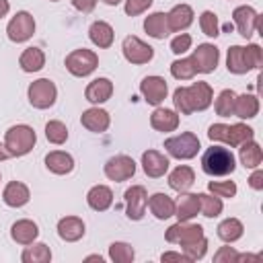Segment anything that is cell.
<instances>
[{"instance_id":"38","label":"cell","mask_w":263,"mask_h":263,"mask_svg":"<svg viewBox=\"0 0 263 263\" xmlns=\"http://www.w3.org/2000/svg\"><path fill=\"white\" fill-rule=\"evenodd\" d=\"M136 257V251L129 242H123V240H115L109 245V259L113 263H132Z\"/></svg>"},{"instance_id":"57","label":"cell","mask_w":263,"mask_h":263,"mask_svg":"<svg viewBox=\"0 0 263 263\" xmlns=\"http://www.w3.org/2000/svg\"><path fill=\"white\" fill-rule=\"evenodd\" d=\"M84 261H99V263H103V257L101 255H88Z\"/></svg>"},{"instance_id":"26","label":"cell","mask_w":263,"mask_h":263,"mask_svg":"<svg viewBox=\"0 0 263 263\" xmlns=\"http://www.w3.org/2000/svg\"><path fill=\"white\" fill-rule=\"evenodd\" d=\"M86 203L95 212H107L113 203V191L107 185H92L86 193Z\"/></svg>"},{"instance_id":"29","label":"cell","mask_w":263,"mask_h":263,"mask_svg":"<svg viewBox=\"0 0 263 263\" xmlns=\"http://www.w3.org/2000/svg\"><path fill=\"white\" fill-rule=\"evenodd\" d=\"M238 158H240V164H242L245 168H251V171H253V168L261 166L263 150H261V146L255 142V138L238 146Z\"/></svg>"},{"instance_id":"25","label":"cell","mask_w":263,"mask_h":263,"mask_svg":"<svg viewBox=\"0 0 263 263\" xmlns=\"http://www.w3.org/2000/svg\"><path fill=\"white\" fill-rule=\"evenodd\" d=\"M88 39L92 41V45H97L99 49H107L113 45L115 39V31L107 21H95L88 27Z\"/></svg>"},{"instance_id":"47","label":"cell","mask_w":263,"mask_h":263,"mask_svg":"<svg viewBox=\"0 0 263 263\" xmlns=\"http://www.w3.org/2000/svg\"><path fill=\"white\" fill-rule=\"evenodd\" d=\"M152 6V0H125L123 10L127 16H138L142 12H146Z\"/></svg>"},{"instance_id":"5","label":"cell","mask_w":263,"mask_h":263,"mask_svg":"<svg viewBox=\"0 0 263 263\" xmlns=\"http://www.w3.org/2000/svg\"><path fill=\"white\" fill-rule=\"evenodd\" d=\"M27 99L35 109H49L58 99V86L49 78L33 80L27 88Z\"/></svg>"},{"instance_id":"55","label":"cell","mask_w":263,"mask_h":263,"mask_svg":"<svg viewBox=\"0 0 263 263\" xmlns=\"http://www.w3.org/2000/svg\"><path fill=\"white\" fill-rule=\"evenodd\" d=\"M10 12V2L8 0H0V18H4Z\"/></svg>"},{"instance_id":"50","label":"cell","mask_w":263,"mask_h":263,"mask_svg":"<svg viewBox=\"0 0 263 263\" xmlns=\"http://www.w3.org/2000/svg\"><path fill=\"white\" fill-rule=\"evenodd\" d=\"M238 251L234 247H220L214 253V263H236Z\"/></svg>"},{"instance_id":"12","label":"cell","mask_w":263,"mask_h":263,"mask_svg":"<svg viewBox=\"0 0 263 263\" xmlns=\"http://www.w3.org/2000/svg\"><path fill=\"white\" fill-rule=\"evenodd\" d=\"M191 62L195 66L197 72L201 74H210L218 68V62H220V49L214 45V43H199L193 53H191Z\"/></svg>"},{"instance_id":"46","label":"cell","mask_w":263,"mask_h":263,"mask_svg":"<svg viewBox=\"0 0 263 263\" xmlns=\"http://www.w3.org/2000/svg\"><path fill=\"white\" fill-rule=\"evenodd\" d=\"M245 55H247V62L251 66V70H259L261 64H263V51L257 43H249L245 47Z\"/></svg>"},{"instance_id":"4","label":"cell","mask_w":263,"mask_h":263,"mask_svg":"<svg viewBox=\"0 0 263 263\" xmlns=\"http://www.w3.org/2000/svg\"><path fill=\"white\" fill-rule=\"evenodd\" d=\"M64 66L66 70L76 76V78H84V76H90L97 66H99V55L92 51V49H86V47H80V49H74L66 55L64 60Z\"/></svg>"},{"instance_id":"24","label":"cell","mask_w":263,"mask_h":263,"mask_svg":"<svg viewBox=\"0 0 263 263\" xmlns=\"http://www.w3.org/2000/svg\"><path fill=\"white\" fill-rule=\"evenodd\" d=\"M10 236H12L14 242L27 247V245H31V242L37 240V236H39V226H37L33 220H29V218L16 220V222L10 226Z\"/></svg>"},{"instance_id":"7","label":"cell","mask_w":263,"mask_h":263,"mask_svg":"<svg viewBox=\"0 0 263 263\" xmlns=\"http://www.w3.org/2000/svg\"><path fill=\"white\" fill-rule=\"evenodd\" d=\"M121 51H123V58L129 62V64H148L152 58H154V47L148 45L146 41H142L140 37L136 35H127L121 43Z\"/></svg>"},{"instance_id":"8","label":"cell","mask_w":263,"mask_h":263,"mask_svg":"<svg viewBox=\"0 0 263 263\" xmlns=\"http://www.w3.org/2000/svg\"><path fill=\"white\" fill-rule=\"evenodd\" d=\"M103 173H105V177L109 181L121 183V181H127V179H132L136 175V162L127 154H117V156H111L105 162Z\"/></svg>"},{"instance_id":"3","label":"cell","mask_w":263,"mask_h":263,"mask_svg":"<svg viewBox=\"0 0 263 263\" xmlns=\"http://www.w3.org/2000/svg\"><path fill=\"white\" fill-rule=\"evenodd\" d=\"M199 148H201L199 146V138L193 132H181V134L164 140V150L168 152V156L179 158V160L195 158Z\"/></svg>"},{"instance_id":"6","label":"cell","mask_w":263,"mask_h":263,"mask_svg":"<svg viewBox=\"0 0 263 263\" xmlns=\"http://www.w3.org/2000/svg\"><path fill=\"white\" fill-rule=\"evenodd\" d=\"M35 33V18L27 10H18L6 25V37L12 43H25Z\"/></svg>"},{"instance_id":"27","label":"cell","mask_w":263,"mask_h":263,"mask_svg":"<svg viewBox=\"0 0 263 263\" xmlns=\"http://www.w3.org/2000/svg\"><path fill=\"white\" fill-rule=\"evenodd\" d=\"M193 183H195V173H193V168L187 166V164H179V166L173 168L171 175H168V187H171L173 191H177V193L189 191V189L193 187Z\"/></svg>"},{"instance_id":"11","label":"cell","mask_w":263,"mask_h":263,"mask_svg":"<svg viewBox=\"0 0 263 263\" xmlns=\"http://www.w3.org/2000/svg\"><path fill=\"white\" fill-rule=\"evenodd\" d=\"M125 199V214L129 220H142L148 208V191L142 185H132L129 189H125L123 193Z\"/></svg>"},{"instance_id":"54","label":"cell","mask_w":263,"mask_h":263,"mask_svg":"<svg viewBox=\"0 0 263 263\" xmlns=\"http://www.w3.org/2000/svg\"><path fill=\"white\" fill-rule=\"evenodd\" d=\"M240 261H259V255H249V253H238V257H236V263H240Z\"/></svg>"},{"instance_id":"42","label":"cell","mask_w":263,"mask_h":263,"mask_svg":"<svg viewBox=\"0 0 263 263\" xmlns=\"http://www.w3.org/2000/svg\"><path fill=\"white\" fill-rule=\"evenodd\" d=\"M199 29L205 37H218L220 35V21L214 10H203L199 14Z\"/></svg>"},{"instance_id":"13","label":"cell","mask_w":263,"mask_h":263,"mask_svg":"<svg viewBox=\"0 0 263 263\" xmlns=\"http://www.w3.org/2000/svg\"><path fill=\"white\" fill-rule=\"evenodd\" d=\"M232 21H234L238 33H240L245 39H249V37H253V33L259 29L261 16H259V12H257L253 6L242 4V6H236V8L232 10Z\"/></svg>"},{"instance_id":"31","label":"cell","mask_w":263,"mask_h":263,"mask_svg":"<svg viewBox=\"0 0 263 263\" xmlns=\"http://www.w3.org/2000/svg\"><path fill=\"white\" fill-rule=\"evenodd\" d=\"M144 31L152 37V39H164L168 37L171 29L166 23V12H152L144 18Z\"/></svg>"},{"instance_id":"40","label":"cell","mask_w":263,"mask_h":263,"mask_svg":"<svg viewBox=\"0 0 263 263\" xmlns=\"http://www.w3.org/2000/svg\"><path fill=\"white\" fill-rule=\"evenodd\" d=\"M234 99H236V92L232 88H224L220 90L216 103H214V109L220 117H230L232 111H234Z\"/></svg>"},{"instance_id":"51","label":"cell","mask_w":263,"mask_h":263,"mask_svg":"<svg viewBox=\"0 0 263 263\" xmlns=\"http://www.w3.org/2000/svg\"><path fill=\"white\" fill-rule=\"evenodd\" d=\"M249 187L255 189V191H261V189H263V171H261L259 166L253 168V173H251V177H249Z\"/></svg>"},{"instance_id":"19","label":"cell","mask_w":263,"mask_h":263,"mask_svg":"<svg viewBox=\"0 0 263 263\" xmlns=\"http://www.w3.org/2000/svg\"><path fill=\"white\" fill-rule=\"evenodd\" d=\"M84 232H86V226H84L82 218H78V216H64L58 222V236L66 242L80 240L84 236Z\"/></svg>"},{"instance_id":"2","label":"cell","mask_w":263,"mask_h":263,"mask_svg":"<svg viewBox=\"0 0 263 263\" xmlns=\"http://www.w3.org/2000/svg\"><path fill=\"white\" fill-rule=\"evenodd\" d=\"M37 142V134L27 123H16L6 129L4 134V148L10 156H25L33 150Z\"/></svg>"},{"instance_id":"23","label":"cell","mask_w":263,"mask_h":263,"mask_svg":"<svg viewBox=\"0 0 263 263\" xmlns=\"http://www.w3.org/2000/svg\"><path fill=\"white\" fill-rule=\"evenodd\" d=\"M45 166L53 175H68L74 171V158L66 150H51L45 154Z\"/></svg>"},{"instance_id":"32","label":"cell","mask_w":263,"mask_h":263,"mask_svg":"<svg viewBox=\"0 0 263 263\" xmlns=\"http://www.w3.org/2000/svg\"><path fill=\"white\" fill-rule=\"evenodd\" d=\"M242 232H245V226H242V222H240L238 218H226V220H222V222L218 224V228H216L218 238H220L222 242H226V245L236 242V240L242 236Z\"/></svg>"},{"instance_id":"34","label":"cell","mask_w":263,"mask_h":263,"mask_svg":"<svg viewBox=\"0 0 263 263\" xmlns=\"http://www.w3.org/2000/svg\"><path fill=\"white\" fill-rule=\"evenodd\" d=\"M226 68L228 72L232 74H247L251 70L249 62H247V55H245V47L242 45H232L226 53Z\"/></svg>"},{"instance_id":"49","label":"cell","mask_w":263,"mask_h":263,"mask_svg":"<svg viewBox=\"0 0 263 263\" xmlns=\"http://www.w3.org/2000/svg\"><path fill=\"white\" fill-rule=\"evenodd\" d=\"M208 138L212 142H222L226 144L228 142V125L226 123H212L208 127Z\"/></svg>"},{"instance_id":"41","label":"cell","mask_w":263,"mask_h":263,"mask_svg":"<svg viewBox=\"0 0 263 263\" xmlns=\"http://www.w3.org/2000/svg\"><path fill=\"white\" fill-rule=\"evenodd\" d=\"M171 74L177 80H191L197 74V70H195L191 58H179V60H175L171 64Z\"/></svg>"},{"instance_id":"59","label":"cell","mask_w":263,"mask_h":263,"mask_svg":"<svg viewBox=\"0 0 263 263\" xmlns=\"http://www.w3.org/2000/svg\"><path fill=\"white\" fill-rule=\"evenodd\" d=\"M49 2H60V0H49Z\"/></svg>"},{"instance_id":"37","label":"cell","mask_w":263,"mask_h":263,"mask_svg":"<svg viewBox=\"0 0 263 263\" xmlns=\"http://www.w3.org/2000/svg\"><path fill=\"white\" fill-rule=\"evenodd\" d=\"M199 195V214H203L205 218H218L224 210V203L218 195L214 193H197Z\"/></svg>"},{"instance_id":"36","label":"cell","mask_w":263,"mask_h":263,"mask_svg":"<svg viewBox=\"0 0 263 263\" xmlns=\"http://www.w3.org/2000/svg\"><path fill=\"white\" fill-rule=\"evenodd\" d=\"M253 138H255V129L251 125H247V123H232V125H228V142L226 144L230 148H238L240 144H245V142H249Z\"/></svg>"},{"instance_id":"33","label":"cell","mask_w":263,"mask_h":263,"mask_svg":"<svg viewBox=\"0 0 263 263\" xmlns=\"http://www.w3.org/2000/svg\"><path fill=\"white\" fill-rule=\"evenodd\" d=\"M18 66L27 74L39 72L45 66V53H43V49H39V47H27L21 53V58H18Z\"/></svg>"},{"instance_id":"18","label":"cell","mask_w":263,"mask_h":263,"mask_svg":"<svg viewBox=\"0 0 263 263\" xmlns=\"http://www.w3.org/2000/svg\"><path fill=\"white\" fill-rule=\"evenodd\" d=\"M168 156H164L162 152L158 150H146L142 154V168L148 177L152 179H158V177H164L166 171H168Z\"/></svg>"},{"instance_id":"56","label":"cell","mask_w":263,"mask_h":263,"mask_svg":"<svg viewBox=\"0 0 263 263\" xmlns=\"http://www.w3.org/2000/svg\"><path fill=\"white\" fill-rule=\"evenodd\" d=\"M6 158H10V154L6 152V148H4V144H0V160H6Z\"/></svg>"},{"instance_id":"1","label":"cell","mask_w":263,"mask_h":263,"mask_svg":"<svg viewBox=\"0 0 263 263\" xmlns=\"http://www.w3.org/2000/svg\"><path fill=\"white\" fill-rule=\"evenodd\" d=\"M236 168V158L230 148L212 144L203 154H201V171L210 177H226L232 175Z\"/></svg>"},{"instance_id":"22","label":"cell","mask_w":263,"mask_h":263,"mask_svg":"<svg viewBox=\"0 0 263 263\" xmlns=\"http://www.w3.org/2000/svg\"><path fill=\"white\" fill-rule=\"evenodd\" d=\"M199 214V195L183 191L181 197L175 201V216L179 222H189Z\"/></svg>"},{"instance_id":"45","label":"cell","mask_w":263,"mask_h":263,"mask_svg":"<svg viewBox=\"0 0 263 263\" xmlns=\"http://www.w3.org/2000/svg\"><path fill=\"white\" fill-rule=\"evenodd\" d=\"M191 43H193V39H191L189 33H179V35H175L171 39V51L175 55H183L185 51L191 49Z\"/></svg>"},{"instance_id":"35","label":"cell","mask_w":263,"mask_h":263,"mask_svg":"<svg viewBox=\"0 0 263 263\" xmlns=\"http://www.w3.org/2000/svg\"><path fill=\"white\" fill-rule=\"evenodd\" d=\"M21 259H23V263H49L51 249L45 242H31L25 247Z\"/></svg>"},{"instance_id":"9","label":"cell","mask_w":263,"mask_h":263,"mask_svg":"<svg viewBox=\"0 0 263 263\" xmlns=\"http://www.w3.org/2000/svg\"><path fill=\"white\" fill-rule=\"evenodd\" d=\"M203 234V226L199 224H189V222H177L173 226H168L164 238L166 242H173V245H181V247H187L195 240H199Z\"/></svg>"},{"instance_id":"21","label":"cell","mask_w":263,"mask_h":263,"mask_svg":"<svg viewBox=\"0 0 263 263\" xmlns=\"http://www.w3.org/2000/svg\"><path fill=\"white\" fill-rule=\"evenodd\" d=\"M29 199H31V191L25 183H21V181L6 183L4 191H2V201L8 208H23L29 203Z\"/></svg>"},{"instance_id":"30","label":"cell","mask_w":263,"mask_h":263,"mask_svg":"<svg viewBox=\"0 0 263 263\" xmlns=\"http://www.w3.org/2000/svg\"><path fill=\"white\" fill-rule=\"evenodd\" d=\"M257 113H259V99L255 95H249V92L236 95L232 115H236L238 119H253L257 117Z\"/></svg>"},{"instance_id":"14","label":"cell","mask_w":263,"mask_h":263,"mask_svg":"<svg viewBox=\"0 0 263 263\" xmlns=\"http://www.w3.org/2000/svg\"><path fill=\"white\" fill-rule=\"evenodd\" d=\"M140 92H142V97H144V101L148 105L158 107L168 95V84H166V80L162 76H156V74L154 76H146L140 82Z\"/></svg>"},{"instance_id":"10","label":"cell","mask_w":263,"mask_h":263,"mask_svg":"<svg viewBox=\"0 0 263 263\" xmlns=\"http://www.w3.org/2000/svg\"><path fill=\"white\" fill-rule=\"evenodd\" d=\"M185 99H187V105H189L191 113L205 111L214 103V90L208 82L197 80L191 86H185Z\"/></svg>"},{"instance_id":"17","label":"cell","mask_w":263,"mask_h":263,"mask_svg":"<svg viewBox=\"0 0 263 263\" xmlns=\"http://www.w3.org/2000/svg\"><path fill=\"white\" fill-rule=\"evenodd\" d=\"M193 8L189 4H175L168 12H166V23L171 33H183L187 27H191L193 23Z\"/></svg>"},{"instance_id":"58","label":"cell","mask_w":263,"mask_h":263,"mask_svg":"<svg viewBox=\"0 0 263 263\" xmlns=\"http://www.w3.org/2000/svg\"><path fill=\"white\" fill-rule=\"evenodd\" d=\"M103 2H105L107 6H117V4L121 2V0H103Z\"/></svg>"},{"instance_id":"52","label":"cell","mask_w":263,"mask_h":263,"mask_svg":"<svg viewBox=\"0 0 263 263\" xmlns=\"http://www.w3.org/2000/svg\"><path fill=\"white\" fill-rule=\"evenodd\" d=\"M70 2L78 12H92L97 6V0H70Z\"/></svg>"},{"instance_id":"16","label":"cell","mask_w":263,"mask_h":263,"mask_svg":"<svg viewBox=\"0 0 263 263\" xmlns=\"http://www.w3.org/2000/svg\"><path fill=\"white\" fill-rule=\"evenodd\" d=\"M111 95H113V82H111L109 78H105V76L90 80V82L86 84V88H84V99H86L88 103H92V105H103V103H107V101L111 99Z\"/></svg>"},{"instance_id":"15","label":"cell","mask_w":263,"mask_h":263,"mask_svg":"<svg viewBox=\"0 0 263 263\" xmlns=\"http://www.w3.org/2000/svg\"><path fill=\"white\" fill-rule=\"evenodd\" d=\"M80 123H82V127H86V129L92 132V134H103V132L109 129L111 117H109V113H107L105 109H101L99 105H95V107L82 111Z\"/></svg>"},{"instance_id":"43","label":"cell","mask_w":263,"mask_h":263,"mask_svg":"<svg viewBox=\"0 0 263 263\" xmlns=\"http://www.w3.org/2000/svg\"><path fill=\"white\" fill-rule=\"evenodd\" d=\"M208 191L218 195L220 199H230V197L236 195L238 187H236L234 181H210L208 183Z\"/></svg>"},{"instance_id":"44","label":"cell","mask_w":263,"mask_h":263,"mask_svg":"<svg viewBox=\"0 0 263 263\" xmlns=\"http://www.w3.org/2000/svg\"><path fill=\"white\" fill-rule=\"evenodd\" d=\"M183 253L187 255L189 261H199V259H203V255L208 253V238L201 236L199 240H195V242L183 247Z\"/></svg>"},{"instance_id":"48","label":"cell","mask_w":263,"mask_h":263,"mask_svg":"<svg viewBox=\"0 0 263 263\" xmlns=\"http://www.w3.org/2000/svg\"><path fill=\"white\" fill-rule=\"evenodd\" d=\"M173 105H175V111L179 115H191V109H189L187 99H185V86L175 88V92H173Z\"/></svg>"},{"instance_id":"28","label":"cell","mask_w":263,"mask_h":263,"mask_svg":"<svg viewBox=\"0 0 263 263\" xmlns=\"http://www.w3.org/2000/svg\"><path fill=\"white\" fill-rule=\"evenodd\" d=\"M148 208L156 220H168L175 216V199L166 193H154L148 197Z\"/></svg>"},{"instance_id":"20","label":"cell","mask_w":263,"mask_h":263,"mask_svg":"<svg viewBox=\"0 0 263 263\" xmlns=\"http://www.w3.org/2000/svg\"><path fill=\"white\" fill-rule=\"evenodd\" d=\"M150 125L156 129V132H162V134H168V132H175L179 127V113L175 109H166V107H156L150 115Z\"/></svg>"},{"instance_id":"53","label":"cell","mask_w":263,"mask_h":263,"mask_svg":"<svg viewBox=\"0 0 263 263\" xmlns=\"http://www.w3.org/2000/svg\"><path fill=\"white\" fill-rule=\"evenodd\" d=\"M160 261H183V263H191L185 253H177V251H166V253H162V255H160Z\"/></svg>"},{"instance_id":"39","label":"cell","mask_w":263,"mask_h":263,"mask_svg":"<svg viewBox=\"0 0 263 263\" xmlns=\"http://www.w3.org/2000/svg\"><path fill=\"white\" fill-rule=\"evenodd\" d=\"M45 138L47 142L55 144V146H62L66 140H68V127L64 121L60 119H51L45 123Z\"/></svg>"}]
</instances>
